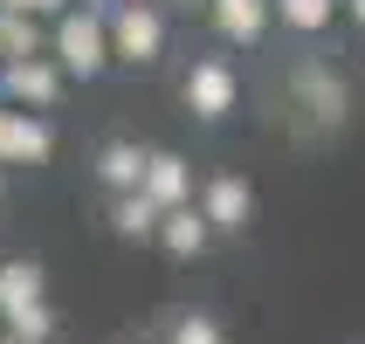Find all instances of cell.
Masks as SVG:
<instances>
[{
  "instance_id": "obj_1",
  "label": "cell",
  "mask_w": 365,
  "mask_h": 344,
  "mask_svg": "<svg viewBox=\"0 0 365 344\" xmlns=\"http://www.w3.org/2000/svg\"><path fill=\"white\" fill-rule=\"evenodd\" d=\"M103 35H110V69H124V76H152L173 56L165 0H110L103 7Z\"/></svg>"
},
{
  "instance_id": "obj_2",
  "label": "cell",
  "mask_w": 365,
  "mask_h": 344,
  "mask_svg": "<svg viewBox=\"0 0 365 344\" xmlns=\"http://www.w3.org/2000/svg\"><path fill=\"white\" fill-rule=\"evenodd\" d=\"M173 90H180V110L193 124H207V131H221V124L242 110V69H235V56H227L221 41H214V48H193V56L180 62Z\"/></svg>"
},
{
  "instance_id": "obj_3",
  "label": "cell",
  "mask_w": 365,
  "mask_h": 344,
  "mask_svg": "<svg viewBox=\"0 0 365 344\" xmlns=\"http://www.w3.org/2000/svg\"><path fill=\"white\" fill-rule=\"evenodd\" d=\"M48 56L69 83H103L110 76V35H103V7H62L48 21Z\"/></svg>"
},
{
  "instance_id": "obj_4",
  "label": "cell",
  "mask_w": 365,
  "mask_h": 344,
  "mask_svg": "<svg viewBox=\"0 0 365 344\" xmlns=\"http://www.w3.org/2000/svg\"><path fill=\"white\" fill-rule=\"evenodd\" d=\"M193 207L207 214L214 241H242L248 227H255V186L242 172H207V179H193Z\"/></svg>"
},
{
  "instance_id": "obj_5",
  "label": "cell",
  "mask_w": 365,
  "mask_h": 344,
  "mask_svg": "<svg viewBox=\"0 0 365 344\" xmlns=\"http://www.w3.org/2000/svg\"><path fill=\"white\" fill-rule=\"evenodd\" d=\"M76 83L56 69V56L41 48V56H14L0 62V103H14V110H62V97H69Z\"/></svg>"
},
{
  "instance_id": "obj_6",
  "label": "cell",
  "mask_w": 365,
  "mask_h": 344,
  "mask_svg": "<svg viewBox=\"0 0 365 344\" xmlns=\"http://www.w3.org/2000/svg\"><path fill=\"white\" fill-rule=\"evenodd\" d=\"M200 14H207V35L221 41L227 56H255V48L276 35L269 0H200Z\"/></svg>"
},
{
  "instance_id": "obj_7",
  "label": "cell",
  "mask_w": 365,
  "mask_h": 344,
  "mask_svg": "<svg viewBox=\"0 0 365 344\" xmlns=\"http://www.w3.org/2000/svg\"><path fill=\"white\" fill-rule=\"evenodd\" d=\"M48 159H56V118L7 103V118H0V165L14 172V165H48Z\"/></svg>"
},
{
  "instance_id": "obj_8",
  "label": "cell",
  "mask_w": 365,
  "mask_h": 344,
  "mask_svg": "<svg viewBox=\"0 0 365 344\" xmlns=\"http://www.w3.org/2000/svg\"><path fill=\"white\" fill-rule=\"evenodd\" d=\"M152 248H159L165 262H200V255H214V227H207V214H200L193 200H180V207H159Z\"/></svg>"
},
{
  "instance_id": "obj_9",
  "label": "cell",
  "mask_w": 365,
  "mask_h": 344,
  "mask_svg": "<svg viewBox=\"0 0 365 344\" xmlns=\"http://www.w3.org/2000/svg\"><path fill=\"white\" fill-rule=\"evenodd\" d=\"M138 193H145V200H159V207L193 200V159L173 152V145H152V152H145V172H138Z\"/></svg>"
},
{
  "instance_id": "obj_10",
  "label": "cell",
  "mask_w": 365,
  "mask_h": 344,
  "mask_svg": "<svg viewBox=\"0 0 365 344\" xmlns=\"http://www.w3.org/2000/svg\"><path fill=\"white\" fill-rule=\"evenodd\" d=\"M145 152L152 145H138V138H103L97 152H90V179H97V193H131L138 186V172H145Z\"/></svg>"
},
{
  "instance_id": "obj_11",
  "label": "cell",
  "mask_w": 365,
  "mask_h": 344,
  "mask_svg": "<svg viewBox=\"0 0 365 344\" xmlns=\"http://www.w3.org/2000/svg\"><path fill=\"white\" fill-rule=\"evenodd\" d=\"M269 14H276V28H283L289 41H324L338 21H345V7L338 0H269Z\"/></svg>"
},
{
  "instance_id": "obj_12",
  "label": "cell",
  "mask_w": 365,
  "mask_h": 344,
  "mask_svg": "<svg viewBox=\"0 0 365 344\" xmlns=\"http://www.w3.org/2000/svg\"><path fill=\"white\" fill-rule=\"evenodd\" d=\"M103 227L118 234V241H152V227H159V200H145L138 186L131 193H103Z\"/></svg>"
},
{
  "instance_id": "obj_13",
  "label": "cell",
  "mask_w": 365,
  "mask_h": 344,
  "mask_svg": "<svg viewBox=\"0 0 365 344\" xmlns=\"http://www.w3.org/2000/svg\"><path fill=\"white\" fill-rule=\"evenodd\" d=\"M159 344H227V324L200 303H173L159 317Z\"/></svg>"
},
{
  "instance_id": "obj_14",
  "label": "cell",
  "mask_w": 365,
  "mask_h": 344,
  "mask_svg": "<svg viewBox=\"0 0 365 344\" xmlns=\"http://www.w3.org/2000/svg\"><path fill=\"white\" fill-rule=\"evenodd\" d=\"M41 48H48V21L21 14V7H0V62H14V56H41Z\"/></svg>"
},
{
  "instance_id": "obj_15",
  "label": "cell",
  "mask_w": 365,
  "mask_h": 344,
  "mask_svg": "<svg viewBox=\"0 0 365 344\" xmlns=\"http://www.w3.org/2000/svg\"><path fill=\"white\" fill-rule=\"evenodd\" d=\"M35 296H48V276H41L35 255H21V262H0V317L21 303H35Z\"/></svg>"
},
{
  "instance_id": "obj_16",
  "label": "cell",
  "mask_w": 365,
  "mask_h": 344,
  "mask_svg": "<svg viewBox=\"0 0 365 344\" xmlns=\"http://www.w3.org/2000/svg\"><path fill=\"white\" fill-rule=\"evenodd\" d=\"M0 330H7V338H21V344H48V338H56V310H48V296L7 310V317H0Z\"/></svg>"
},
{
  "instance_id": "obj_17",
  "label": "cell",
  "mask_w": 365,
  "mask_h": 344,
  "mask_svg": "<svg viewBox=\"0 0 365 344\" xmlns=\"http://www.w3.org/2000/svg\"><path fill=\"white\" fill-rule=\"evenodd\" d=\"M297 97H317V103H324V124H338V118H345V83H338V76H324L317 62H297Z\"/></svg>"
},
{
  "instance_id": "obj_18",
  "label": "cell",
  "mask_w": 365,
  "mask_h": 344,
  "mask_svg": "<svg viewBox=\"0 0 365 344\" xmlns=\"http://www.w3.org/2000/svg\"><path fill=\"white\" fill-rule=\"evenodd\" d=\"M0 7H21V14H35V21H56L69 0H0Z\"/></svg>"
},
{
  "instance_id": "obj_19",
  "label": "cell",
  "mask_w": 365,
  "mask_h": 344,
  "mask_svg": "<svg viewBox=\"0 0 365 344\" xmlns=\"http://www.w3.org/2000/svg\"><path fill=\"white\" fill-rule=\"evenodd\" d=\"M338 7H345V21H351V28L365 35V0H338Z\"/></svg>"
},
{
  "instance_id": "obj_20",
  "label": "cell",
  "mask_w": 365,
  "mask_h": 344,
  "mask_svg": "<svg viewBox=\"0 0 365 344\" xmlns=\"http://www.w3.org/2000/svg\"><path fill=\"white\" fill-rule=\"evenodd\" d=\"M124 344H159V330H131V338H124Z\"/></svg>"
},
{
  "instance_id": "obj_21",
  "label": "cell",
  "mask_w": 365,
  "mask_h": 344,
  "mask_svg": "<svg viewBox=\"0 0 365 344\" xmlns=\"http://www.w3.org/2000/svg\"><path fill=\"white\" fill-rule=\"evenodd\" d=\"M165 7H180V14H193V7H200V0H165Z\"/></svg>"
},
{
  "instance_id": "obj_22",
  "label": "cell",
  "mask_w": 365,
  "mask_h": 344,
  "mask_svg": "<svg viewBox=\"0 0 365 344\" xmlns=\"http://www.w3.org/2000/svg\"><path fill=\"white\" fill-rule=\"evenodd\" d=\"M0 207H7V165H0Z\"/></svg>"
},
{
  "instance_id": "obj_23",
  "label": "cell",
  "mask_w": 365,
  "mask_h": 344,
  "mask_svg": "<svg viewBox=\"0 0 365 344\" xmlns=\"http://www.w3.org/2000/svg\"><path fill=\"white\" fill-rule=\"evenodd\" d=\"M76 7H110V0H76Z\"/></svg>"
},
{
  "instance_id": "obj_24",
  "label": "cell",
  "mask_w": 365,
  "mask_h": 344,
  "mask_svg": "<svg viewBox=\"0 0 365 344\" xmlns=\"http://www.w3.org/2000/svg\"><path fill=\"white\" fill-rule=\"evenodd\" d=\"M0 118H7V103H0Z\"/></svg>"
},
{
  "instance_id": "obj_25",
  "label": "cell",
  "mask_w": 365,
  "mask_h": 344,
  "mask_svg": "<svg viewBox=\"0 0 365 344\" xmlns=\"http://www.w3.org/2000/svg\"><path fill=\"white\" fill-rule=\"evenodd\" d=\"M0 344H7V330H0Z\"/></svg>"
}]
</instances>
